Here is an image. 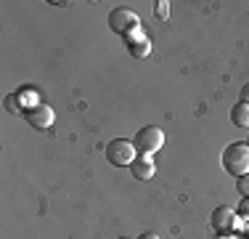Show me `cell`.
I'll list each match as a JSON object with an SVG mask.
<instances>
[{
    "mask_svg": "<svg viewBox=\"0 0 249 239\" xmlns=\"http://www.w3.org/2000/svg\"><path fill=\"white\" fill-rule=\"evenodd\" d=\"M223 167L228 170V176H249V143L247 141H236L231 146H225L223 152Z\"/></svg>",
    "mask_w": 249,
    "mask_h": 239,
    "instance_id": "obj_1",
    "label": "cell"
},
{
    "mask_svg": "<svg viewBox=\"0 0 249 239\" xmlns=\"http://www.w3.org/2000/svg\"><path fill=\"white\" fill-rule=\"evenodd\" d=\"M135 157H138V149H135L133 141H127V139H111L109 143H106V159H109V165H114V167H130Z\"/></svg>",
    "mask_w": 249,
    "mask_h": 239,
    "instance_id": "obj_2",
    "label": "cell"
},
{
    "mask_svg": "<svg viewBox=\"0 0 249 239\" xmlns=\"http://www.w3.org/2000/svg\"><path fill=\"white\" fill-rule=\"evenodd\" d=\"M133 143L138 149V154H157L164 146V130L159 125H146V128H141L135 133Z\"/></svg>",
    "mask_w": 249,
    "mask_h": 239,
    "instance_id": "obj_3",
    "label": "cell"
},
{
    "mask_svg": "<svg viewBox=\"0 0 249 239\" xmlns=\"http://www.w3.org/2000/svg\"><path fill=\"white\" fill-rule=\"evenodd\" d=\"M109 27H111V32L114 35H122L124 40L130 38V35H135V32H141V21H138V16L133 14V11H127V8H114L109 14Z\"/></svg>",
    "mask_w": 249,
    "mask_h": 239,
    "instance_id": "obj_4",
    "label": "cell"
},
{
    "mask_svg": "<svg viewBox=\"0 0 249 239\" xmlns=\"http://www.w3.org/2000/svg\"><path fill=\"white\" fill-rule=\"evenodd\" d=\"M210 223H212V229H215L220 237H228V234H233V231L239 229V218H236V213L231 210L228 205L215 207V210H212Z\"/></svg>",
    "mask_w": 249,
    "mask_h": 239,
    "instance_id": "obj_5",
    "label": "cell"
},
{
    "mask_svg": "<svg viewBox=\"0 0 249 239\" xmlns=\"http://www.w3.org/2000/svg\"><path fill=\"white\" fill-rule=\"evenodd\" d=\"M24 117H27V122L32 125V128H37V130H48L51 125H53V109H51L48 104L29 106V109L24 112Z\"/></svg>",
    "mask_w": 249,
    "mask_h": 239,
    "instance_id": "obj_6",
    "label": "cell"
},
{
    "mask_svg": "<svg viewBox=\"0 0 249 239\" xmlns=\"http://www.w3.org/2000/svg\"><path fill=\"white\" fill-rule=\"evenodd\" d=\"M154 159L151 154H138V157L133 159V165H130V173H133L138 181H149V178H154Z\"/></svg>",
    "mask_w": 249,
    "mask_h": 239,
    "instance_id": "obj_7",
    "label": "cell"
},
{
    "mask_svg": "<svg viewBox=\"0 0 249 239\" xmlns=\"http://www.w3.org/2000/svg\"><path fill=\"white\" fill-rule=\"evenodd\" d=\"M127 51H130V56H135V59H146L151 53V40L146 38L143 32H135L127 38Z\"/></svg>",
    "mask_w": 249,
    "mask_h": 239,
    "instance_id": "obj_8",
    "label": "cell"
},
{
    "mask_svg": "<svg viewBox=\"0 0 249 239\" xmlns=\"http://www.w3.org/2000/svg\"><path fill=\"white\" fill-rule=\"evenodd\" d=\"M231 122L236 125V128H244L249 130V104H244V101H239V104L231 109Z\"/></svg>",
    "mask_w": 249,
    "mask_h": 239,
    "instance_id": "obj_9",
    "label": "cell"
},
{
    "mask_svg": "<svg viewBox=\"0 0 249 239\" xmlns=\"http://www.w3.org/2000/svg\"><path fill=\"white\" fill-rule=\"evenodd\" d=\"M154 14H157V19H167L170 16V3L167 0H157V3H154Z\"/></svg>",
    "mask_w": 249,
    "mask_h": 239,
    "instance_id": "obj_10",
    "label": "cell"
},
{
    "mask_svg": "<svg viewBox=\"0 0 249 239\" xmlns=\"http://www.w3.org/2000/svg\"><path fill=\"white\" fill-rule=\"evenodd\" d=\"M236 191H239L241 197H249V176L236 178Z\"/></svg>",
    "mask_w": 249,
    "mask_h": 239,
    "instance_id": "obj_11",
    "label": "cell"
},
{
    "mask_svg": "<svg viewBox=\"0 0 249 239\" xmlns=\"http://www.w3.org/2000/svg\"><path fill=\"white\" fill-rule=\"evenodd\" d=\"M236 215L249 220V197H241V205H239V210H236Z\"/></svg>",
    "mask_w": 249,
    "mask_h": 239,
    "instance_id": "obj_12",
    "label": "cell"
},
{
    "mask_svg": "<svg viewBox=\"0 0 249 239\" xmlns=\"http://www.w3.org/2000/svg\"><path fill=\"white\" fill-rule=\"evenodd\" d=\"M241 101H244V104H249V85L241 88Z\"/></svg>",
    "mask_w": 249,
    "mask_h": 239,
    "instance_id": "obj_13",
    "label": "cell"
},
{
    "mask_svg": "<svg viewBox=\"0 0 249 239\" xmlns=\"http://www.w3.org/2000/svg\"><path fill=\"white\" fill-rule=\"evenodd\" d=\"M138 239H159V234H154V231H143Z\"/></svg>",
    "mask_w": 249,
    "mask_h": 239,
    "instance_id": "obj_14",
    "label": "cell"
},
{
    "mask_svg": "<svg viewBox=\"0 0 249 239\" xmlns=\"http://www.w3.org/2000/svg\"><path fill=\"white\" fill-rule=\"evenodd\" d=\"M244 239H249V220H244Z\"/></svg>",
    "mask_w": 249,
    "mask_h": 239,
    "instance_id": "obj_15",
    "label": "cell"
},
{
    "mask_svg": "<svg viewBox=\"0 0 249 239\" xmlns=\"http://www.w3.org/2000/svg\"><path fill=\"white\" fill-rule=\"evenodd\" d=\"M247 143H249V133H247Z\"/></svg>",
    "mask_w": 249,
    "mask_h": 239,
    "instance_id": "obj_16",
    "label": "cell"
},
{
    "mask_svg": "<svg viewBox=\"0 0 249 239\" xmlns=\"http://www.w3.org/2000/svg\"><path fill=\"white\" fill-rule=\"evenodd\" d=\"M122 239H124V237H122Z\"/></svg>",
    "mask_w": 249,
    "mask_h": 239,
    "instance_id": "obj_17",
    "label": "cell"
}]
</instances>
